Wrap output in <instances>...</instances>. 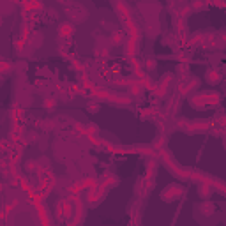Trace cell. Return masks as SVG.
I'll return each mask as SVG.
<instances>
[{
  "label": "cell",
  "mask_w": 226,
  "mask_h": 226,
  "mask_svg": "<svg viewBox=\"0 0 226 226\" xmlns=\"http://www.w3.org/2000/svg\"><path fill=\"white\" fill-rule=\"evenodd\" d=\"M147 32H149L150 35H155V34H159V27H157V23H155V21L147 23Z\"/></svg>",
  "instance_id": "3957f363"
},
{
  "label": "cell",
  "mask_w": 226,
  "mask_h": 226,
  "mask_svg": "<svg viewBox=\"0 0 226 226\" xmlns=\"http://www.w3.org/2000/svg\"><path fill=\"white\" fill-rule=\"evenodd\" d=\"M0 25H2V18H0Z\"/></svg>",
  "instance_id": "5bb4252c"
},
{
  "label": "cell",
  "mask_w": 226,
  "mask_h": 226,
  "mask_svg": "<svg viewBox=\"0 0 226 226\" xmlns=\"http://www.w3.org/2000/svg\"><path fill=\"white\" fill-rule=\"evenodd\" d=\"M193 7H194V9H203V7H205V4H201V2H194V4H193Z\"/></svg>",
  "instance_id": "8fae6325"
},
{
  "label": "cell",
  "mask_w": 226,
  "mask_h": 226,
  "mask_svg": "<svg viewBox=\"0 0 226 226\" xmlns=\"http://www.w3.org/2000/svg\"><path fill=\"white\" fill-rule=\"evenodd\" d=\"M191 43H193L194 46H196V44L201 46V44H203V35H201V34H194L193 37H191Z\"/></svg>",
  "instance_id": "277c9868"
},
{
  "label": "cell",
  "mask_w": 226,
  "mask_h": 226,
  "mask_svg": "<svg viewBox=\"0 0 226 226\" xmlns=\"http://www.w3.org/2000/svg\"><path fill=\"white\" fill-rule=\"evenodd\" d=\"M72 32H74V30H72L71 23H62L60 25V35H71Z\"/></svg>",
  "instance_id": "7a4b0ae2"
},
{
  "label": "cell",
  "mask_w": 226,
  "mask_h": 226,
  "mask_svg": "<svg viewBox=\"0 0 226 226\" xmlns=\"http://www.w3.org/2000/svg\"><path fill=\"white\" fill-rule=\"evenodd\" d=\"M9 161L11 163H18L20 161V150H11L9 152Z\"/></svg>",
  "instance_id": "5b68a950"
},
{
  "label": "cell",
  "mask_w": 226,
  "mask_h": 226,
  "mask_svg": "<svg viewBox=\"0 0 226 226\" xmlns=\"http://www.w3.org/2000/svg\"><path fill=\"white\" fill-rule=\"evenodd\" d=\"M175 27H177L178 32H184V30H186V23L182 21V18H177L175 20Z\"/></svg>",
  "instance_id": "8992f818"
},
{
  "label": "cell",
  "mask_w": 226,
  "mask_h": 226,
  "mask_svg": "<svg viewBox=\"0 0 226 226\" xmlns=\"http://www.w3.org/2000/svg\"><path fill=\"white\" fill-rule=\"evenodd\" d=\"M7 140H4V141H2V143H0V150H2V152H6V150H9V143H6Z\"/></svg>",
  "instance_id": "30bf717a"
},
{
  "label": "cell",
  "mask_w": 226,
  "mask_h": 226,
  "mask_svg": "<svg viewBox=\"0 0 226 226\" xmlns=\"http://www.w3.org/2000/svg\"><path fill=\"white\" fill-rule=\"evenodd\" d=\"M0 189H2V184H0Z\"/></svg>",
  "instance_id": "9a60e30c"
},
{
  "label": "cell",
  "mask_w": 226,
  "mask_h": 226,
  "mask_svg": "<svg viewBox=\"0 0 226 226\" xmlns=\"http://www.w3.org/2000/svg\"><path fill=\"white\" fill-rule=\"evenodd\" d=\"M44 106H46V108H48V110H51V108H53V106H55V101L51 99V97H48V99L44 101Z\"/></svg>",
  "instance_id": "9c48e42d"
},
{
  "label": "cell",
  "mask_w": 226,
  "mask_h": 226,
  "mask_svg": "<svg viewBox=\"0 0 226 226\" xmlns=\"http://www.w3.org/2000/svg\"><path fill=\"white\" fill-rule=\"evenodd\" d=\"M154 66H155V62L152 60V58H149V62H147V67H149V69H152Z\"/></svg>",
  "instance_id": "4fadbf2b"
},
{
  "label": "cell",
  "mask_w": 226,
  "mask_h": 226,
  "mask_svg": "<svg viewBox=\"0 0 226 226\" xmlns=\"http://www.w3.org/2000/svg\"><path fill=\"white\" fill-rule=\"evenodd\" d=\"M154 145H157V147H163V145H164V140H163V138H157Z\"/></svg>",
  "instance_id": "7c38bea8"
},
{
  "label": "cell",
  "mask_w": 226,
  "mask_h": 226,
  "mask_svg": "<svg viewBox=\"0 0 226 226\" xmlns=\"http://www.w3.org/2000/svg\"><path fill=\"white\" fill-rule=\"evenodd\" d=\"M124 32H120V30H117V32H113L111 34V43L113 44H122L124 43Z\"/></svg>",
  "instance_id": "6da1fadb"
},
{
  "label": "cell",
  "mask_w": 226,
  "mask_h": 226,
  "mask_svg": "<svg viewBox=\"0 0 226 226\" xmlns=\"http://www.w3.org/2000/svg\"><path fill=\"white\" fill-rule=\"evenodd\" d=\"M201 210H205L203 214H214V205H210V203H203V205H201Z\"/></svg>",
  "instance_id": "52a82bcc"
},
{
  "label": "cell",
  "mask_w": 226,
  "mask_h": 226,
  "mask_svg": "<svg viewBox=\"0 0 226 226\" xmlns=\"http://www.w3.org/2000/svg\"><path fill=\"white\" fill-rule=\"evenodd\" d=\"M207 80H209L210 83L212 81H217V80H219V74H217V72H207Z\"/></svg>",
  "instance_id": "ba28073f"
}]
</instances>
